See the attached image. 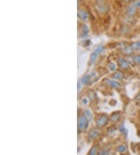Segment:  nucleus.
I'll return each instance as SVG.
<instances>
[{
	"label": "nucleus",
	"instance_id": "obj_4",
	"mask_svg": "<svg viewBox=\"0 0 140 155\" xmlns=\"http://www.w3.org/2000/svg\"><path fill=\"white\" fill-rule=\"evenodd\" d=\"M104 83L106 84L107 85L110 86V87L114 88V89H117V88H118L120 86L119 82H118L117 81H114V80H111V79H105Z\"/></svg>",
	"mask_w": 140,
	"mask_h": 155
},
{
	"label": "nucleus",
	"instance_id": "obj_23",
	"mask_svg": "<svg viewBox=\"0 0 140 155\" xmlns=\"http://www.w3.org/2000/svg\"><path fill=\"white\" fill-rule=\"evenodd\" d=\"M125 125H124V124H121V125H120L119 127V130L121 131V132H122V133H124L125 132Z\"/></svg>",
	"mask_w": 140,
	"mask_h": 155
},
{
	"label": "nucleus",
	"instance_id": "obj_22",
	"mask_svg": "<svg viewBox=\"0 0 140 155\" xmlns=\"http://www.w3.org/2000/svg\"><path fill=\"white\" fill-rule=\"evenodd\" d=\"M133 3L135 4V6H136V8L140 9V0H135Z\"/></svg>",
	"mask_w": 140,
	"mask_h": 155
},
{
	"label": "nucleus",
	"instance_id": "obj_11",
	"mask_svg": "<svg viewBox=\"0 0 140 155\" xmlns=\"http://www.w3.org/2000/svg\"><path fill=\"white\" fill-rule=\"evenodd\" d=\"M82 35H81V37H82V38H86L88 35V31H89V30H88V27L86 26V25H83L82 26Z\"/></svg>",
	"mask_w": 140,
	"mask_h": 155
},
{
	"label": "nucleus",
	"instance_id": "obj_13",
	"mask_svg": "<svg viewBox=\"0 0 140 155\" xmlns=\"http://www.w3.org/2000/svg\"><path fill=\"white\" fill-rule=\"evenodd\" d=\"M90 75H86V76H84L83 78H82V79L80 80V81H79V83L81 85H85V84H86L89 81V80H90Z\"/></svg>",
	"mask_w": 140,
	"mask_h": 155
},
{
	"label": "nucleus",
	"instance_id": "obj_6",
	"mask_svg": "<svg viewBox=\"0 0 140 155\" xmlns=\"http://www.w3.org/2000/svg\"><path fill=\"white\" fill-rule=\"evenodd\" d=\"M96 9L99 13H104L107 11V6L104 3H100L96 6Z\"/></svg>",
	"mask_w": 140,
	"mask_h": 155
},
{
	"label": "nucleus",
	"instance_id": "obj_16",
	"mask_svg": "<svg viewBox=\"0 0 140 155\" xmlns=\"http://www.w3.org/2000/svg\"><path fill=\"white\" fill-rule=\"evenodd\" d=\"M113 78H114V79H117V80H119V79H121L122 78H123V75H122V74H121V72H115V73H114V74H113Z\"/></svg>",
	"mask_w": 140,
	"mask_h": 155
},
{
	"label": "nucleus",
	"instance_id": "obj_18",
	"mask_svg": "<svg viewBox=\"0 0 140 155\" xmlns=\"http://www.w3.org/2000/svg\"><path fill=\"white\" fill-rule=\"evenodd\" d=\"M108 68L110 71H114L116 70V66L114 63L110 62L108 64Z\"/></svg>",
	"mask_w": 140,
	"mask_h": 155
},
{
	"label": "nucleus",
	"instance_id": "obj_3",
	"mask_svg": "<svg viewBox=\"0 0 140 155\" xmlns=\"http://www.w3.org/2000/svg\"><path fill=\"white\" fill-rule=\"evenodd\" d=\"M107 122H108V117L107 116H101L97 120V126L98 128H102L105 126Z\"/></svg>",
	"mask_w": 140,
	"mask_h": 155
},
{
	"label": "nucleus",
	"instance_id": "obj_19",
	"mask_svg": "<svg viewBox=\"0 0 140 155\" xmlns=\"http://www.w3.org/2000/svg\"><path fill=\"white\" fill-rule=\"evenodd\" d=\"M133 61H134L135 64H140V55L135 56V57H133Z\"/></svg>",
	"mask_w": 140,
	"mask_h": 155
},
{
	"label": "nucleus",
	"instance_id": "obj_15",
	"mask_svg": "<svg viewBox=\"0 0 140 155\" xmlns=\"http://www.w3.org/2000/svg\"><path fill=\"white\" fill-rule=\"evenodd\" d=\"M131 46L133 49H140V41L132 42L131 44Z\"/></svg>",
	"mask_w": 140,
	"mask_h": 155
},
{
	"label": "nucleus",
	"instance_id": "obj_8",
	"mask_svg": "<svg viewBox=\"0 0 140 155\" xmlns=\"http://www.w3.org/2000/svg\"><path fill=\"white\" fill-rule=\"evenodd\" d=\"M78 16L79 19L82 21H85L88 19V13L85 10H79Z\"/></svg>",
	"mask_w": 140,
	"mask_h": 155
},
{
	"label": "nucleus",
	"instance_id": "obj_10",
	"mask_svg": "<svg viewBox=\"0 0 140 155\" xmlns=\"http://www.w3.org/2000/svg\"><path fill=\"white\" fill-rule=\"evenodd\" d=\"M83 115L87 118V120L89 121H91L93 119V114H92L91 111L90 110H88V109H86V110H84L83 111Z\"/></svg>",
	"mask_w": 140,
	"mask_h": 155
},
{
	"label": "nucleus",
	"instance_id": "obj_1",
	"mask_svg": "<svg viewBox=\"0 0 140 155\" xmlns=\"http://www.w3.org/2000/svg\"><path fill=\"white\" fill-rule=\"evenodd\" d=\"M104 50V46L103 45H99V46H97L93 52H92L91 55H90V64H92L93 63L95 62V61L97 60V57L101 54V53Z\"/></svg>",
	"mask_w": 140,
	"mask_h": 155
},
{
	"label": "nucleus",
	"instance_id": "obj_5",
	"mask_svg": "<svg viewBox=\"0 0 140 155\" xmlns=\"http://www.w3.org/2000/svg\"><path fill=\"white\" fill-rule=\"evenodd\" d=\"M118 65L120 66V68H122V69H128V68H129V63L125 61V59L121 58V57H120V58H118Z\"/></svg>",
	"mask_w": 140,
	"mask_h": 155
},
{
	"label": "nucleus",
	"instance_id": "obj_9",
	"mask_svg": "<svg viewBox=\"0 0 140 155\" xmlns=\"http://www.w3.org/2000/svg\"><path fill=\"white\" fill-rule=\"evenodd\" d=\"M100 133L98 130H96V129H93L89 133V139L90 140H94V139L97 138L99 136Z\"/></svg>",
	"mask_w": 140,
	"mask_h": 155
},
{
	"label": "nucleus",
	"instance_id": "obj_12",
	"mask_svg": "<svg viewBox=\"0 0 140 155\" xmlns=\"http://www.w3.org/2000/svg\"><path fill=\"white\" fill-rule=\"evenodd\" d=\"M122 51H123L125 54H128V55H129V54H131V53H132L133 49L132 48V46H131V45L130 46H129V45H127V46H125V47L122 48Z\"/></svg>",
	"mask_w": 140,
	"mask_h": 155
},
{
	"label": "nucleus",
	"instance_id": "obj_17",
	"mask_svg": "<svg viewBox=\"0 0 140 155\" xmlns=\"http://www.w3.org/2000/svg\"><path fill=\"white\" fill-rule=\"evenodd\" d=\"M119 114L117 113V114H114L113 115L110 117V120H111L113 122H116V121H118V119H119Z\"/></svg>",
	"mask_w": 140,
	"mask_h": 155
},
{
	"label": "nucleus",
	"instance_id": "obj_2",
	"mask_svg": "<svg viewBox=\"0 0 140 155\" xmlns=\"http://www.w3.org/2000/svg\"><path fill=\"white\" fill-rule=\"evenodd\" d=\"M88 120L84 115H81L78 118V129L82 131L86 129L88 125Z\"/></svg>",
	"mask_w": 140,
	"mask_h": 155
},
{
	"label": "nucleus",
	"instance_id": "obj_7",
	"mask_svg": "<svg viewBox=\"0 0 140 155\" xmlns=\"http://www.w3.org/2000/svg\"><path fill=\"white\" fill-rule=\"evenodd\" d=\"M135 10H136V6H135V4H131L130 6L128 7L127 10H126V13L129 16H132L135 13Z\"/></svg>",
	"mask_w": 140,
	"mask_h": 155
},
{
	"label": "nucleus",
	"instance_id": "obj_24",
	"mask_svg": "<svg viewBox=\"0 0 140 155\" xmlns=\"http://www.w3.org/2000/svg\"><path fill=\"white\" fill-rule=\"evenodd\" d=\"M108 153V151L107 150H103L101 152L98 153V154H107Z\"/></svg>",
	"mask_w": 140,
	"mask_h": 155
},
{
	"label": "nucleus",
	"instance_id": "obj_25",
	"mask_svg": "<svg viewBox=\"0 0 140 155\" xmlns=\"http://www.w3.org/2000/svg\"><path fill=\"white\" fill-rule=\"evenodd\" d=\"M96 1H97V2H102L104 0H96Z\"/></svg>",
	"mask_w": 140,
	"mask_h": 155
},
{
	"label": "nucleus",
	"instance_id": "obj_20",
	"mask_svg": "<svg viewBox=\"0 0 140 155\" xmlns=\"http://www.w3.org/2000/svg\"><path fill=\"white\" fill-rule=\"evenodd\" d=\"M97 147H93L91 148V150H90V151H89V154L90 155H93V154H96L97 153Z\"/></svg>",
	"mask_w": 140,
	"mask_h": 155
},
{
	"label": "nucleus",
	"instance_id": "obj_21",
	"mask_svg": "<svg viewBox=\"0 0 140 155\" xmlns=\"http://www.w3.org/2000/svg\"><path fill=\"white\" fill-rule=\"evenodd\" d=\"M81 104H82V105H86L88 104V100L86 97H84L81 100Z\"/></svg>",
	"mask_w": 140,
	"mask_h": 155
},
{
	"label": "nucleus",
	"instance_id": "obj_26",
	"mask_svg": "<svg viewBox=\"0 0 140 155\" xmlns=\"http://www.w3.org/2000/svg\"><path fill=\"white\" fill-rule=\"evenodd\" d=\"M124 1H125V2H130L131 0H124Z\"/></svg>",
	"mask_w": 140,
	"mask_h": 155
},
{
	"label": "nucleus",
	"instance_id": "obj_14",
	"mask_svg": "<svg viewBox=\"0 0 140 155\" xmlns=\"http://www.w3.org/2000/svg\"><path fill=\"white\" fill-rule=\"evenodd\" d=\"M125 150H126V147L125 145H123V144L118 146V147H117V151L118 153H124Z\"/></svg>",
	"mask_w": 140,
	"mask_h": 155
}]
</instances>
